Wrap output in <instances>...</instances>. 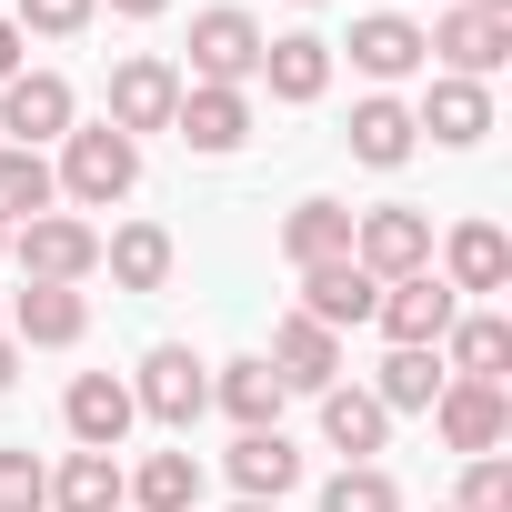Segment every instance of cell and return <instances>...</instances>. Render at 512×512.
<instances>
[{
	"instance_id": "cell-1",
	"label": "cell",
	"mask_w": 512,
	"mask_h": 512,
	"mask_svg": "<svg viewBox=\"0 0 512 512\" xmlns=\"http://www.w3.org/2000/svg\"><path fill=\"white\" fill-rule=\"evenodd\" d=\"M51 181H61V201L111 211V201H131V191H141V141H131V131H111V121H71V131H61Z\"/></svg>"
},
{
	"instance_id": "cell-2",
	"label": "cell",
	"mask_w": 512,
	"mask_h": 512,
	"mask_svg": "<svg viewBox=\"0 0 512 512\" xmlns=\"http://www.w3.org/2000/svg\"><path fill=\"white\" fill-rule=\"evenodd\" d=\"M131 412H151L161 432H191L211 412V362L191 342H151L141 352V382H131Z\"/></svg>"
},
{
	"instance_id": "cell-3",
	"label": "cell",
	"mask_w": 512,
	"mask_h": 512,
	"mask_svg": "<svg viewBox=\"0 0 512 512\" xmlns=\"http://www.w3.org/2000/svg\"><path fill=\"white\" fill-rule=\"evenodd\" d=\"M11 262H21V282H61V292H81V282L101 272V231H91L81 211H41V221L11 231Z\"/></svg>"
},
{
	"instance_id": "cell-4",
	"label": "cell",
	"mask_w": 512,
	"mask_h": 512,
	"mask_svg": "<svg viewBox=\"0 0 512 512\" xmlns=\"http://www.w3.org/2000/svg\"><path fill=\"white\" fill-rule=\"evenodd\" d=\"M352 262H362L372 282H412V272H432V211H412V201L352 211Z\"/></svg>"
},
{
	"instance_id": "cell-5",
	"label": "cell",
	"mask_w": 512,
	"mask_h": 512,
	"mask_svg": "<svg viewBox=\"0 0 512 512\" xmlns=\"http://www.w3.org/2000/svg\"><path fill=\"white\" fill-rule=\"evenodd\" d=\"M262 21H251V11H231V0H221V11H201L191 21V81L201 91H251V81H262Z\"/></svg>"
},
{
	"instance_id": "cell-6",
	"label": "cell",
	"mask_w": 512,
	"mask_h": 512,
	"mask_svg": "<svg viewBox=\"0 0 512 512\" xmlns=\"http://www.w3.org/2000/svg\"><path fill=\"white\" fill-rule=\"evenodd\" d=\"M422 61H442L452 81H492L512 61V11H462V0H452V11L422 31Z\"/></svg>"
},
{
	"instance_id": "cell-7",
	"label": "cell",
	"mask_w": 512,
	"mask_h": 512,
	"mask_svg": "<svg viewBox=\"0 0 512 512\" xmlns=\"http://www.w3.org/2000/svg\"><path fill=\"white\" fill-rule=\"evenodd\" d=\"M452 282L442 272H412V282H382V302H372V322H382V342L392 352H442V332H452Z\"/></svg>"
},
{
	"instance_id": "cell-8",
	"label": "cell",
	"mask_w": 512,
	"mask_h": 512,
	"mask_svg": "<svg viewBox=\"0 0 512 512\" xmlns=\"http://www.w3.org/2000/svg\"><path fill=\"white\" fill-rule=\"evenodd\" d=\"M71 121H81V101H71L61 71H21V81H0V151H41V141H61Z\"/></svg>"
},
{
	"instance_id": "cell-9",
	"label": "cell",
	"mask_w": 512,
	"mask_h": 512,
	"mask_svg": "<svg viewBox=\"0 0 512 512\" xmlns=\"http://www.w3.org/2000/svg\"><path fill=\"white\" fill-rule=\"evenodd\" d=\"M171 111H181V71L161 61V51H131V61H111V131H171Z\"/></svg>"
},
{
	"instance_id": "cell-10",
	"label": "cell",
	"mask_w": 512,
	"mask_h": 512,
	"mask_svg": "<svg viewBox=\"0 0 512 512\" xmlns=\"http://www.w3.org/2000/svg\"><path fill=\"white\" fill-rule=\"evenodd\" d=\"M0 332H11L21 352H71L91 332V292H61V282H21L11 312H0Z\"/></svg>"
},
{
	"instance_id": "cell-11",
	"label": "cell",
	"mask_w": 512,
	"mask_h": 512,
	"mask_svg": "<svg viewBox=\"0 0 512 512\" xmlns=\"http://www.w3.org/2000/svg\"><path fill=\"white\" fill-rule=\"evenodd\" d=\"M432 422H442V442H452L462 462H482V452L512 442V392H502V382H442Z\"/></svg>"
},
{
	"instance_id": "cell-12",
	"label": "cell",
	"mask_w": 512,
	"mask_h": 512,
	"mask_svg": "<svg viewBox=\"0 0 512 512\" xmlns=\"http://www.w3.org/2000/svg\"><path fill=\"white\" fill-rule=\"evenodd\" d=\"M61 422H71L81 452H121L141 412H131V382H121V372H81V382L61 392Z\"/></svg>"
},
{
	"instance_id": "cell-13",
	"label": "cell",
	"mask_w": 512,
	"mask_h": 512,
	"mask_svg": "<svg viewBox=\"0 0 512 512\" xmlns=\"http://www.w3.org/2000/svg\"><path fill=\"white\" fill-rule=\"evenodd\" d=\"M412 131H432L442 151H472V141L492 131V81H452V71H432V91L412 101Z\"/></svg>"
},
{
	"instance_id": "cell-14",
	"label": "cell",
	"mask_w": 512,
	"mask_h": 512,
	"mask_svg": "<svg viewBox=\"0 0 512 512\" xmlns=\"http://www.w3.org/2000/svg\"><path fill=\"white\" fill-rule=\"evenodd\" d=\"M171 131H181L201 161H231V151L251 141V91H201V81H181V111H171Z\"/></svg>"
},
{
	"instance_id": "cell-15",
	"label": "cell",
	"mask_w": 512,
	"mask_h": 512,
	"mask_svg": "<svg viewBox=\"0 0 512 512\" xmlns=\"http://www.w3.org/2000/svg\"><path fill=\"white\" fill-rule=\"evenodd\" d=\"M342 51H352L362 81H412V71H422V21H412V11H362Z\"/></svg>"
},
{
	"instance_id": "cell-16",
	"label": "cell",
	"mask_w": 512,
	"mask_h": 512,
	"mask_svg": "<svg viewBox=\"0 0 512 512\" xmlns=\"http://www.w3.org/2000/svg\"><path fill=\"white\" fill-rule=\"evenodd\" d=\"M372 302H382V282H372L362 262H322V272H302V322H322L332 342H342V332H362V322H372Z\"/></svg>"
},
{
	"instance_id": "cell-17",
	"label": "cell",
	"mask_w": 512,
	"mask_h": 512,
	"mask_svg": "<svg viewBox=\"0 0 512 512\" xmlns=\"http://www.w3.org/2000/svg\"><path fill=\"white\" fill-rule=\"evenodd\" d=\"M262 362L282 372V392H332V382H342V342H332L322 322H302V312L272 322V352H262Z\"/></svg>"
},
{
	"instance_id": "cell-18",
	"label": "cell",
	"mask_w": 512,
	"mask_h": 512,
	"mask_svg": "<svg viewBox=\"0 0 512 512\" xmlns=\"http://www.w3.org/2000/svg\"><path fill=\"white\" fill-rule=\"evenodd\" d=\"M442 282H452V302H492V292L512 282V241H502L492 221H462V231L442 241Z\"/></svg>"
},
{
	"instance_id": "cell-19",
	"label": "cell",
	"mask_w": 512,
	"mask_h": 512,
	"mask_svg": "<svg viewBox=\"0 0 512 512\" xmlns=\"http://www.w3.org/2000/svg\"><path fill=\"white\" fill-rule=\"evenodd\" d=\"M171 262H181V241H171L161 221H121V231L101 241V272H111L121 292H171Z\"/></svg>"
},
{
	"instance_id": "cell-20",
	"label": "cell",
	"mask_w": 512,
	"mask_h": 512,
	"mask_svg": "<svg viewBox=\"0 0 512 512\" xmlns=\"http://www.w3.org/2000/svg\"><path fill=\"white\" fill-rule=\"evenodd\" d=\"M262 81H272V101H322L332 91V41L322 31H282V41H262Z\"/></svg>"
},
{
	"instance_id": "cell-21",
	"label": "cell",
	"mask_w": 512,
	"mask_h": 512,
	"mask_svg": "<svg viewBox=\"0 0 512 512\" xmlns=\"http://www.w3.org/2000/svg\"><path fill=\"white\" fill-rule=\"evenodd\" d=\"M352 161H372V171H402L412 151H422V131H412V101H392V91H372V101H352Z\"/></svg>"
},
{
	"instance_id": "cell-22",
	"label": "cell",
	"mask_w": 512,
	"mask_h": 512,
	"mask_svg": "<svg viewBox=\"0 0 512 512\" xmlns=\"http://www.w3.org/2000/svg\"><path fill=\"white\" fill-rule=\"evenodd\" d=\"M442 372H452V382H502V372H512V322H502V312H452Z\"/></svg>"
},
{
	"instance_id": "cell-23",
	"label": "cell",
	"mask_w": 512,
	"mask_h": 512,
	"mask_svg": "<svg viewBox=\"0 0 512 512\" xmlns=\"http://www.w3.org/2000/svg\"><path fill=\"white\" fill-rule=\"evenodd\" d=\"M312 402H322V442H332L342 462H372V452L392 442V412H382L362 382H332V392H312Z\"/></svg>"
},
{
	"instance_id": "cell-24",
	"label": "cell",
	"mask_w": 512,
	"mask_h": 512,
	"mask_svg": "<svg viewBox=\"0 0 512 512\" xmlns=\"http://www.w3.org/2000/svg\"><path fill=\"white\" fill-rule=\"evenodd\" d=\"M211 402H221V412H231L241 432H282V402H292V392H282V372H272L262 352H241V362H221Z\"/></svg>"
},
{
	"instance_id": "cell-25",
	"label": "cell",
	"mask_w": 512,
	"mask_h": 512,
	"mask_svg": "<svg viewBox=\"0 0 512 512\" xmlns=\"http://www.w3.org/2000/svg\"><path fill=\"white\" fill-rule=\"evenodd\" d=\"M292 482H302L292 432H241V442H231V492H241V502H282Z\"/></svg>"
},
{
	"instance_id": "cell-26",
	"label": "cell",
	"mask_w": 512,
	"mask_h": 512,
	"mask_svg": "<svg viewBox=\"0 0 512 512\" xmlns=\"http://www.w3.org/2000/svg\"><path fill=\"white\" fill-rule=\"evenodd\" d=\"M282 251H292V272L352 262V211H342V201H292V221H282Z\"/></svg>"
},
{
	"instance_id": "cell-27",
	"label": "cell",
	"mask_w": 512,
	"mask_h": 512,
	"mask_svg": "<svg viewBox=\"0 0 512 512\" xmlns=\"http://www.w3.org/2000/svg\"><path fill=\"white\" fill-rule=\"evenodd\" d=\"M121 502L131 512H201V462L191 452H151L141 472H121Z\"/></svg>"
},
{
	"instance_id": "cell-28",
	"label": "cell",
	"mask_w": 512,
	"mask_h": 512,
	"mask_svg": "<svg viewBox=\"0 0 512 512\" xmlns=\"http://www.w3.org/2000/svg\"><path fill=\"white\" fill-rule=\"evenodd\" d=\"M51 512H121V452H71L51 472Z\"/></svg>"
},
{
	"instance_id": "cell-29",
	"label": "cell",
	"mask_w": 512,
	"mask_h": 512,
	"mask_svg": "<svg viewBox=\"0 0 512 512\" xmlns=\"http://www.w3.org/2000/svg\"><path fill=\"white\" fill-rule=\"evenodd\" d=\"M41 211H61L51 161H41V151H0V231H21V221H41Z\"/></svg>"
},
{
	"instance_id": "cell-30",
	"label": "cell",
	"mask_w": 512,
	"mask_h": 512,
	"mask_svg": "<svg viewBox=\"0 0 512 512\" xmlns=\"http://www.w3.org/2000/svg\"><path fill=\"white\" fill-rule=\"evenodd\" d=\"M442 382H452V372H442V352H392V362H382V382H372V402H382V412H432V402H442Z\"/></svg>"
},
{
	"instance_id": "cell-31",
	"label": "cell",
	"mask_w": 512,
	"mask_h": 512,
	"mask_svg": "<svg viewBox=\"0 0 512 512\" xmlns=\"http://www.w3.org/2000/svg\"><path fill=\"white\" fill-rule=\"evenodd\" d=\"M322 512H402V482H392L382 462H342V472L322 482Z\"/></svg>"
},
{
	"instance_id": "cell-32",
	"label": "cell",
	"mask_w": 512,
	"mask_h": 512,
	"mask_svg": "<svg viewBox=\"0 0 512 512\" xmlns=\"http://www.w3.org/2000/svg\"><path fill=\"white\" fill-rule=\"evenodd\" d=\"M0 512H51V462H41L31 442L0 452Z\"/></svg>"
},
{
	"instance_id": "cell-33",
	"label": "cell",
	"mask_w": 512,
	"mask_h": 512,
	"mask_svg": "<svg viewBox=\"0 0 512 512\" xmlns=\"http://www.w3.org/2000/svg\"><path fill=\"white\" fill-rule=\"evenodd\" d=\"M91 11H101V0H21V41H71V31H91Z\"/></svg>"
},
{
	"instance_id": "cell-34",
	"label": "cell",
	"mask_w": 512,
	"mask_h": 512,
	"mask_svg": "<svg viewBox=\"0 0 512 512\" xmlns=\"http://www.w3.org/2000/svg\"><path fill=\"white\" fill-rule=\"evenodd\" d=\"M452 512H512V462H502V452L462 462V502H452Z\"/></svg>"
},
{
	"instance_id": "cell-35",
	"label": "cell",
	"mask_w": 512,
	"mask_h": 512,
	"mask_svg": "<svg viewBox=\"0 0 512 512\" xmlns=\"http://www.w3.org/2000/svg\"><path fill=\"white\" fill-rule=\"evenodd\" d=\"M31 71V41H21V21H0V81H21Z\"/></svg>"
},
{
	"instance_id": "cell-36",
	"label": "cell",
	"mask_w": 512,
	"mask_h": 512,
	"mask_svg": "<svg viewBox=\"0 0 512 512\" xmlns=\"http://www.w3.org/2000/svg\"><path fill=\"white\" fill-rule=\"evenodd\" d=\"M111 11H121V21H161V11H171V0H111Z\"/></svg>"
},
{
	"instance_id": "cell-37",
	"label": "cell",
	"mask_w": 512,
	"mask_h": 512,
	"mask_svg": "<svg viewBox=\"0 0 512 512\" xmlns=\"http://www.w3.org/2000/svg\"><path fill=\"white\" fill-rule=\"evenodd\" d=\"M11 372H21V342H11V332H0V392H11Z\"/></svg>"
},
{
	"instance_id": "cell-38",
	"label": "cell",
	"mask_w": 512,
	"mask_h": 512,
	"mask_svg": "<svg viewBox=\"0 0 512 512\" xmlns=\"http://www.w3.org/2000/svg\"><path fill=\"white\" fill-rule=\"evenodd\" d=\"M462 11H512V0H462Z\"/></svg>"
},
{
	"instance_id": "cell-39",
	"label": "cell",
	"mask_w": 512,
	"mask_h": 512,
	"mask_svg": "<svg viewBox=\"0 0 512 512\" xmlns=\"http://www.w3.org/2000/svg\"><path fill=\"white\" fill-rule=\"evenodd\" d=\"M231 512H282V502H231Z\"/></svg>"
},
{
	"instance_id": "cell-40",
	"label": "cell",
	"mask_w": 512,
	"mask_h": 512,
	"mask_svg": "<svg viewBox=\"0 0 512 512\" xmlns=\"http://www.w3.org/2000/svg\"><path fill=\"white\" fill-rule=\"evenodd\" d=\"M0 262H11V231H0Z\"/></svg>"
},
{
	"instance_id": "cell-41",
	"label": "cell",
	"mask_w": 512,
	"mask_h": 512,
	"mask_svg": "<svg viewBox=\"0 0 512 512\" xmlns=\"http://www.w3.org/2000/svg\"><path fill=\"white\" fill-rule=\"evenodd\" d=\"M302 11H312V0H302Z\"/></svg>"
}]
</instances>
